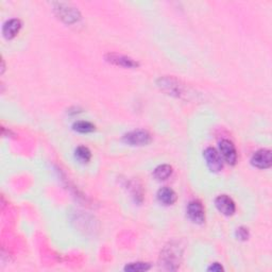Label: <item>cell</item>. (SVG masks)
Segmentation results:
<instances>
[{
	"label": "cell",
	"instance_id": "obj_10",
	"mask_svg": "<svg viewBox=\"0 0 272 272\" xmlns=\"http://www.w3.org/2000/svg\"><path fill=\"white\" fill-rule=\"evenodd\" d=\"M20 29H22V22L17 18L10 19L9 22H6L3 26V36L6 39H12L14 38L17 34L19 33Z\"/></svg>",
	"mask_w": 272,
	"mask_h": 272
},
{
	"label": "cell",
	"instance_id": "obj_6",
	"mask_svg": "<svg viewBox=\"0 0 272 272\" xmlns=\"http://www.w3.org/2000/svg\"><path fill=\"white\" fill-rule=\"evenodd\" d=\"M252 165L258 169H267L272 165V154L270 150H258L251 159Z\"/></svg>",
	"mask_w": 272,
	"mask_h": 272
},
{
	"label": "cell",
	"instance_id": "obj_2",
	"mask_svg": "<svg viewBox=\"0 0 272 272\" xmlns=\"http://www.w3.org/2000/svg\"><path fill=\"white\" fill-rule=\"evenodd\" d=\"M122 140L130 146H146L151 141V135L144 130H135L127 133Z\"/></svg>",
	"mask_w": 272,
	"mask_h": 272
},
{
	"label": "cell",
	"instance_id": "obj_4",
	"mask_svg": "<svg viewBox=\"0 0 272 272\" xmlns=\"http://www.w3.org/2000/svg\"><path fill=\"white\" fill-rule=\"evenodd\" d=\"M204 158H205L206 164L210 171L219 172L223 168V161L220 153L214 148H207L204 151Z\"/></svg>",
	"mask_w": 272,
	"mask_h": 272
},
{
	"label": "cell",
	"instance_id": "obj_8",
	"mask_svg": "<svg viewBox=\"0 0 272 272\" xmlns=\"http://www.w3.org/2000/svg\"><path fill=\"white\" fill-rule=\"evenodd\" d=\"M215 204L217 209H218L221 214L226 216H232L236 210L234 201L227 195H221L219 197H217V199L215 200Z\"/></svg>",
	"mask_w": 272,
	"mask_h": 272
},
{
	"label": "cell",
	"instance_id": "obj_18",
	"mask_svg": "<svg viewBox=\"0 0 272 272\" xmlns=\"http://www.w3.org/2000/svg\"><path fill=\"white\" fill-rule=\"evenodd\" d=\"M207 270L208 271H213V272H220V271L223 270V267L221 266L220 264H218V263H214V264L210 265Z\"/></svg>",
	"mask_w": 272,
	"mask_h": 272
},
{
	"label": "cell",
	"instance_id": "obj_13",
	"mask_svg": "<svg viewBox=\"0 0 272 272\" xmlns=\"http://www.w3.org/2000/svg\"><path fill=\"white\" fill-rule=\"evenodd\" d=\"M171 174H172V167L167 164L158 166L153 171V176L158 181H165Z\"/></svg>",
	"mask_w": 272,
	"mask_h": 272
},
{
	"label": "cell",
	"instance_id": "obj_17",
	"mask_svg": "<svg viewBox=\"0 0 272 272\" xmlns=\"http://www.w3.org/2000/svg\"><path fill=\"white\" fill-rule=\"evenodd\" d=\"M249 231L248 229L246 228H243V227H240V228H238L237 231H236V236L238 239H240V240H247L248 238H249Z\"/></svg>",
	"mask_w": 272,
	"mask_h": 272
},
{
	"label": "cell",
	"instance_id": "obj_3",
	"mask_svg": "<svg viewBox=\"0 0 272 272\" xmlns=\"http://www.w3.org/2000/svg\"><path fill=\"white\" fill-rule=\"evenodd\" d=\"M54 11H56L58 16L67 24H73L80 19L79 11L70 5L58 3Z\"/></svg>",
	"mask_w": 272,
	"mask_h": 272
},
{
	"label": "cell",
	"instance_id": "obj_5",
	"mask_svg": "<svg viewBox=\"0 0 272 272\" xmlns=\"http://www.w3.org/2000/svg\"><path fill=\"white\" fill-rule=\"evenodd\" d=\"M187 216L194 223L202 224L205 221V210L199 201L189 202L187 206Z\"/></svg>",
	"mask_w": 272,
	"mask_h": 272
},
{
	"label": "cell",
	"instance_id": "obj_15",
	"mask_svg": "<svg viewBox=\"0 0 272 272\" xmlns=\"http://www.w3.org/2000/svg\"><path fill=\"white\" fill-rule=\"evenodd\" d=\"M73 130L79 133H91L95 131V126L88 121H77L76 124L73 125Z\"/></svg>",
	"mask_w": 272,
	"mask_h": 272
},
{
	"label": "cell",
	"instance_id": "obj_14",
	"mask_svg": "<svg viewBox=\"0 0 272 272\" xmlns=\"http://www.w3.org/2000/svg\"><path fill=\"white\" fill-rule=\"evenodd\" d=\"M74 155H76V159L81 163L90 162V160L92 158V153L90 151V149L84 147V146L78 147L76 149V152H74Z\"/></svg>",
	"mask_w": 272,
	"mask_h": 272
},
{
	"label": "cell",
	"instance_id": "obj_7",
	"mask_svg": "<svg viewBox=\"0 0 272 272\" xmlns=\"http://www.w3.org/2000/svg\"><path fill=\"white\" fill-rule=\"evenodd\" d=\"M219 149H220V155L223 156V159L226 160L227 163H229L230 165H235L237 162V152H236V148L232 141H230L228 139H223L220 141L219 144Z\"/></svg>",
	"mask_w": 272,
	"mask_h": 272
},
{
	"label": "cell",
	"instance_id": "obj_12",
	"mask_svg": "<svg viewBox=\"0 0 272 272\" xmlns=\"http://www.w3.org/2000/svg\"><path fill=\"white\" fill-rule=\"evenodd\" d=\"M179 252L178 250L175 249V247H168L165 252H164V255H163V260H164L165 264L168 265V269L170 270H173L172 268V265H178L176 263H178V260H179Z\"/></svg>",
	"mask_w": 272,
	"mask_h": 272
},
{
	"label": "cell",
	"instance_id": "obj_16",
	"mask_svg": "<svg viewBox=\"0 0 272 272\" xmlns=\"http://www.w3.org/2000/svg\"><path fill=\"white\" fill-rule=\"evenodd\" d=\"M151 268V265L148 263H132L129 264L125 267L126 271H130V272H141V271H147Z\"/></svg>",
	"mask_w": 272,
	"mask_h": 272
},
{
	"label": "cell",
	"instance_id": "obj_1",
	"mask_svg": "<svg viewBox=\"0 0 272 272\" xmlns=\"http://www.w3.org/2000/svg\"><path fill=\"white\" fill-rule=\"evenodd\" d=\"M159 86L168 95H171V96L181 97L183 93H184V86H183L178 80H175L171 77L161 78L159 80Z\"/></svg>",
	"mask_w": 272,
	"mask_h": 272
},
{
	"label": "cell",
	"instance_id": "obj_9",
	"mask_svg": "<svg viewBox=\"0 0 272 272\" xmlns=\"http://www.w3.org/2000/svg\"><path fill=\"white\" fill-rule=\"evenodd\" d=\"M106 61L114 65L126 67V68H135L138 67V63L134 61L131 58H128L125 56H121V54L116 53H108L106 56Z\"/></svg>",
	"mask_w": 272,
	"mask_h": 272
},
{
	"label": "cell",
	"instance_id": "obj_11",
	"mask_svg": "<svg viewBox=\"0 0 272 272\" xmlns=\"http://www.w3.org/2000/svg\"><path fill=\"white\" fill-rule=\"evenodd\" d=\"M158 199L164 205H172L176 201V194L169 187H163L158 192Z\"/></svg>",
	"mask_w": 272,
	"mask_h": 272
}]
</instances>
